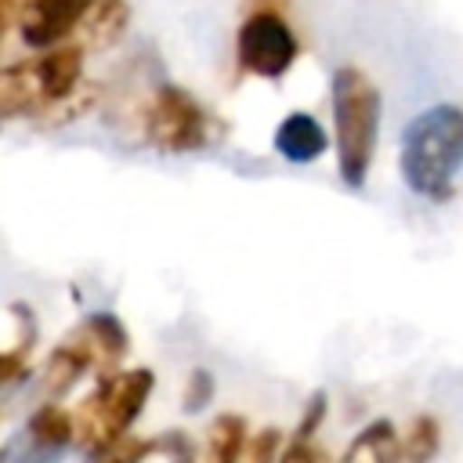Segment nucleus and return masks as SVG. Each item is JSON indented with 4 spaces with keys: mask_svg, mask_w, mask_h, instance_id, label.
<instances>
[{
    "mask_svg": "<svg viewBox=\"0 0 463 463\" xmlns=\"http://www.w3.org/2000/svg\"><path fill=\"white\" fill-rule=\"evenodd\" d=\"M11 326H14V336L4 347V362H0L4 387H14V383L25 380V373H29V351H33V340H36V322H33V311L25 304H11Z\"/></svg>",
    "mask_w": 463,
    "mask_h": 463,
    "instance_id": "f8f14e48",
    "label": "nucleus"
},
{
    "mask_svg": "<svg viewBox=\"0 0 463 463\" xmlns=\"http://www.w3.org/2000/svg\"><path fill=\"white\" fill-rule=\"evenodd\" d=\"M297 54H300V40L279 11L257 7L242 18L235 33V61L242 72L260 80H279L293 69Z\"/></svg>",
    "mask_w": 463,
    "mask_h": 463,
    "instance_id": "423d86ee",
    "label": "nucleus"
},
{
    "mask_svg": "<svg viewBox=\"0 0 463 463\" xmlns=\"http://www.w3.org/2000/svg\"><path fill=\"white\" fill-rule=\"evenodd\" d=\"M76 441V416H69L58 402H40L25 423V445L7 449V463H58L61 452Z\"/></svg>",
    "mask_w": 463,
    "mask_h": 463,
    "instance_id": "6e6552de",
    "label": "nucleus"
},
{
    "mask_svg": "<svg viewBox=\"0 0 463 463\" xmlns=\"http://www.w3.org/2000/svg\"><path fill=\"white\" fill-rule=\"evenodd\" d=\"M398 166L409 192H416L420 199H452L456 174L463 166V109L449 101L423 109L402 134Z\"/></svg>",
    "mask_w": 463,
    "mask_h": 463,
    "instance_id": "f03ea898",
    "label": "nucleus"
},
{
    "mask_svg": "<svg viewBox=\"0 0 463 463\" xmlns=\"http://www.w3.org/2000/svg\"><path fill=\"white\" fill-rule=\"evenodd\" d=\"M329 148V137L322 130V123L311 112H289L279 127H275V152L286 163H315L322 152Z\"/></svg>",
    "mask_w": 463,
    "mask_h": 463,
    "instance_id": "1a4fd4ad",
    "label": "nucleus"
},
{
    "mask_svg": "<svg viewBox=\"0 0 463 463\" xmlns=\"http://www.w3.org/2000/svg\"><path fill=\"white\" fill-rule=\"evenodd\" d=\"M94 4L98 0H29L18 18V36L33 51L65 43L80 33V25Z\"/></svg>",
    "mask_w": 463,
    "mask_h": 463,
    "instance_id": "0eeeda50",
    "label": "nucleus"
},
{
    "mask_svg": "<svg viewBox=\"0 0 463 463\" xmlns=\"http://www.w3.org/2000/svg\"><path fill=\"white\" fill-rule=\"evenodd\" d=\"M246 445H250V430L246 420L235 412H221L210 423L206 434V456L210 463H246Z\"/></svg>",
    "mask_w": 463,
    "mask_h": 463,
    "instance_id": "ddd939ff",
    "label": "nucleus"
},
{
    "mask_svg": "<svg viewBox=\"0 0 463 463\" xmlns=\"http://www.w3.org/2000/svg\"><path fill=\"white\" fill-rule=\"evenodd\" d=\"M438 449H441V427L434 416L420 412L402 438V459L405 463H430L438 456Z\"/></svg>",
    "mask_w": 463,
    "mask_h": 463,
    "instance_id": "2eb2a0df",
    "label": "nucleus"
},
{
    "mask_svg": "<svg viewBox=\"0 0 463 463\" xmlns=\"http://www.w3.org/2000/svg\"><path fill=\"white\" fill-rule=\"evenodd\" d=\"M210 398H213V376H210L206 369H192L188 391H184V409L195 412V409H203Z\"/></svg>",
    "mask_w": 463,
    "mask_h": 463,
    "instance_id": "a211bd4d",
    "label": "nucleus"
},
{
    "mask_svg": "<svg viewBox=\"0 0 463 463\" xmlns=\"http://www.w3.org/2000/svg\"><path fill=\"white\" fill-rule=\"evenodd\" d=\"M279 463H329V456H326V449L315 445L311 438H297V434H293Z\"/></svg>",
    "mask_w": 463,
    "mask_h": 463,
    "instance_id": "f3484780",
    "label": "nucleus"
},
{
    "mask_svg": "<svg viewBox=\"0 0 463 463\" xmlns=\"http://www.w3.org/2000/svg\"><path fill=\"white\" fill-rule=\"evenodd\" d=\"M322 416H326V394L318 391L311 402H307V412H304V420H300V427L293 430L297 438H311L315 430H318V423H322Z\"/></svg>",
    "mask_w": 463,
    "mask_h": 463,
    "instance_id": "aec40b11",
    "label": "nucleus"
},
{
    "mask_svg": "<svg viewBox=\"0 0 463 463\" xmlns=\"http://www.w3.org/2000/svg\"><path fill=\"white\" fill-rule=\"evenodd\" d=\"M83 54L87 47L76 40L40 47L36 54L4 65L0 72V112L4 119L43 116L69 119L83 109Z\"/></svg>",
    "mask_w": 463,
    "mask_h": 463,
    "instance_id": "f257e3e1",
    "label": "nucleus"
},
{
    "mask_svg": "<svg viewBox=\"0 0 463 463\" xmlns=\"http://www.w3.org/2000/svg\"><path fill=\"white\" fill-rule=\"evenodd\" d=\"M134 463H195V445L184 430H163L141 441Z\"/></svg>",
    "mask_w": 463,
    "mask_h": 463,
    "instance_id": "4468645a",
    "label": "nucleus"
},
{
    "mask_svg": "<svg viewBox=\"0 0 463 463\" xmlns=\"http://www.w3.org/2000/svg\"><path fill=\"white\" fill-rule=\"evenodd\" d=\"M29 0H0V14H4V33H14L18 29V18L25 11Z\"/></svg>",
    "mask_w": 463,
    "mask_h": 463,
    "instance_id": "412c9836",
    "label": "nucleus"
},
{
    "mask_svg": "<svg viewBox=\"0 0 463 463\" xmlns=\"http://www.w3.org/2000/svg\"><path fill=\"white\" fill-rule=\"evenodd\" d=\"M137 449H141V441L137 438H119V441H112V445H101V449H90L87 452V463H134V456H137Z\"/></svg>",
    "mask_w": 463,
    "mask_h": 463,
    "instance_id": "dca6fc26",
    "label": "nucleus"
},
{
    "mask_svg": "<svg viewBox=\"0 0 463 463\" xmlns=\"http://www.w3.org/2000/svg\"><path fill=\"white\" fill-rule=\"evenodd\" d=\"M398 459H402V434L394 430L391 420H373L351 438L340 463H398Z\"/></svg>",
    "mask_w": 463,
    "mask_h": 463,
    "instance_id": "9d476101",
    "label": "nucleus"
},
{
    "mask_svg": "<svg viewBox=\"0 0 463 463\" xmlns=\"http://www.w3.org/2000/svg\"><path fill=\"white\" fill-rule=\"evenodd\" d=\"M152 387H156L152 369H116L109 376H98V387L72 412L76 441L90 452V449L127 438L130 423L141 416L145 402L152 398Z\"/></svg>",
    "mask_w": 463,
    "mask_h": 463,
    "instance_id": "20e7f679",
    "label": "nucleus"
},
{
    "mask_svg": "<svg viewBox=\"0 0 463 463\" xmlns=\"http://www.w3.org/2000/svg\"><path fill=\"white\" fill-rule=\"evenodd\" d=\"M275 452H279V430L268 427V430H260L257 438H250V445H246V463H275Z\"/></svg>",
    "mask_w": 463,
    "mask_h": 463,
    "instance_id": "6ab92c4d",
    "label": "nucleus"
},
{
    "mask_svg": "<svg viewBox=\"0 0 463 463\" xmlns=\"http://www.w3.org/2000/svg\"><path fill=\"white\" fill-rule=\"evenodd\" d=\"M329 101L340 181L347 188H362L380 137V87L358 65H340L329 83Z\"/></svg>",
    "mask_w": 463,
    "mask_h": 463,
    "instance_id": "7ed1b4c3",
    "label": "nucleus"
},
{
    "mask_svg": "<svg viewBox=\"0 0 463 463\" xmlns=\"http://www.w3.org/2000/svg\"><path fill=\"white\" fill-rule=\"evenodd\" d=\"M141 123L148 145H156L159 152H195L221 134V123L177 83H163L152 94Z\"/></svg>",
    "mask_w": 463,
    "mask_h": 463,
    "instance_id": "39448f33",
    "label": "nucleus"
},
{
    "mask_svg": "<svg viewBox=\"0 0 463 463\" xmlns=\"http://www.w3.org/2000/svg\"><path fill=\"white\" fill-rule=\"evenodd\" d=\"M127 25H130V7H127V0H98L90 11H87V18H83V25H80V43L87 47V51H98V47H109V43H116L123 33H127Z\"/></svg>",
    "mask_w": 463,
    "mask_h": 463,
    "instance_id": "9b49d317",
    "label": "nucleus"
}]
</instances>
